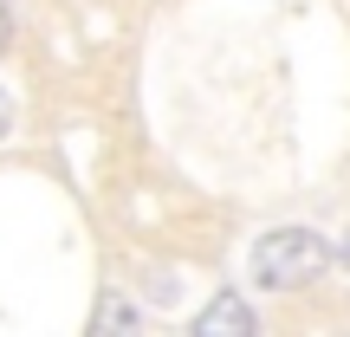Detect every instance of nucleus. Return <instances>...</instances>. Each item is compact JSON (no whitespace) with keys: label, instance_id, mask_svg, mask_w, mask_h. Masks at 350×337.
<instances>
[{"label":"nucleus","instance_id":"obj_1","mask_svg":"<svg viewBox=\"0 0 350 337\" xmlns=\"http://www.w3.org/2000/svg\"><path fill=\"white\" fill-rule=\"evenodd\" d=\"M325 266H331L325 234H312V227H273V234H260V247H253V286L299 292V286H312Z\"/></svg>","mask_w":350,"mask_h":337},{"label":"nucleus","instance_id":"obj_2","mask_svg":"<svg viewBox=\"0 0 350 337\" xmlns=\"http://www.w3.org/2000/svg\"><path fill=\"white\" fill-rule=\"evenodd\" d=\"M253 331H260V318H253V305L240 299V292H221V299L195 318V337H253Z\"/></svg>","mask_w":350,"mask_h":337},{"label":"nucleus","instance_id":"obj_3","mask_svg":"<svg viewBox=\"0 0 350 337\" xmlns=\"http://www.w3.org/2000/svg\"><path fill=\"white\" fill-rule=\"evenodd\" d=\"M91 331H137V305L104 299V305H98V318H91Z\"/></svg>","mask_w":350,"mask_h":337},{"label":"nucleus","instance_id":"obj_4","mask_svg":"<svg viewBox=\"0 0 350 337\" xmlns=\"http://www.w3.org/2000/svg\"><path fill=\"white\" fill-rule=\"evenodd\" d=\"M7 39H13V13H7V0H0V52H7Z\"/></svg>","mask_w":350,"mask_h":337},{"label":"nucleus","instance_id":"obj_5","mask_svg":"<svg viewBox=\"0 0 350 337\" xmlns=\"http://www.w3.org/2000/svg\"><path fill=\"white\" fill-rule=\"evenodd\" d=\"M13 130V104H7V91H0V137Z\"/></svg>","mask_w":350,"mask_h":337},{"label":"nucleus","instance_id":"obj_6","mask_svg":"<svg viewBox=\"0 0 350 337\" xmlns=\"http://www.w3.org/2000/svg\"><path fill=\"white\" fill-rule=\"evenodd\" d=\"M338 260H344V273H350V234H344V247H338Z\"/></svg>","mask_w":350,"mask_h":337}]
</instances>
